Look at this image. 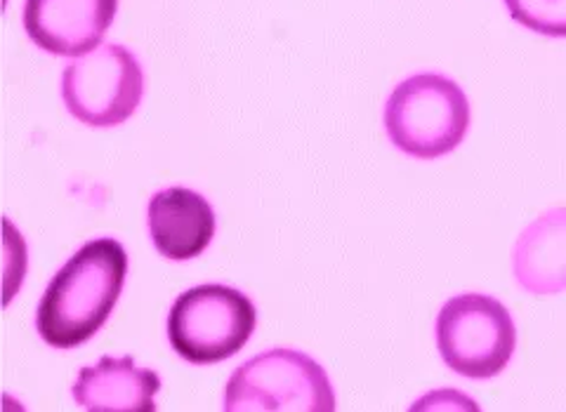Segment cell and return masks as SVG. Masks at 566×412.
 <instances>
[{"mask_svg":"<svg viewBox=\"0 0 566 412\" xmlns=\"http://www.w3.org/2000/svg\"><path fill=\"white\" fill-rule=\"evenodd\" d=\"M437 349L468 380H491L515 356L517 328L503 304L480 293L451 297L437 316Z\"/></svg>","mask_w":566,"mask_h":412,"instance_id":"obj_4","label":"cell"},{"mask_svg":"<svg viewBox=\"0 0 566 412\" xmlns=\"http://www.w3.org/2000/svg\"><path fill=\"white\" fill-rule=\"evenodd\" d=\"M335 391L326 370L295 349H272L239 366L224 389V410L331 412Z\"/></svg>","mask_w":566,"mask_h":412,"instance_id":"obj_5","label":"cell"},{"mask_svg":"<svg viewBox=\"0 0 566 412\" xmlns=\"http://www.w3.org/2000/svg\"><path fill=\"white\" fill-rule=\"evenodd\" d=\"M512 272L531 295L566 290V208L541 214L517 239Z\"/></svg>","mask_w":566,"mask_h":412,"instance_id":"obj_10","label":"cell"},{"mask_svg":"<svg viewBox=\"0 0 566 412\" xmlns=\"http://www.w3.org/2000/svg\"><path fill=\"white\" fill-rule=\"evenodd\" d=\"M470 128L463 87L441 74H416L399 83L385 106V130L392 145L416 158L451 154Z\"/></svg>","mask_w":566,"mask_h":412,"instance_id":"obj_2","label":"cell"},{"mask_svg":"<svg viewBox=\"0 0 566 412\" xmlns=\"http://www.w3.org/2000/svg\"><path fill=\"white\" fill-rule=\"evenodd\" d=\"M161 374L137 368L133 356H102L93 368H83L74 384V401L93 412H154V397Z\"/></svg>","mask_w":566,"mask_h":412,"instance_id":"obj_9","label":"cell"},{"mask_svg":"<svg viewBox=\"0 0 566 412\" xmlns=\"http://www.w3.org/2000/svg\"><path fill=\"white\" fill-rule=\"evenodd\" d=\"M116 10L118 0H27L24 29L50 55L83 57L102 43Z\"/></svg>","mask_w":566,"mask_h":412,"instance_id":"obj_7","label":"cell"},{"mask_svg":"<svg viewBox=\"0 0 566 412\" xmlns=\"http://www.w3.org/2000/svg\"><path fill=\"white\" fill-rule=\"evenodd\" d=\"M517 24L547 39H566V0H505Z\"/></svg>","mask_w":566,"mask_h":412,"instance_id":"obj_11","label":"cell"},{"mask_svg":"<svg viewBox=\"0 0 566 412\" xmlns=\"http://www.w3.org/2000/svg\"><path fill=\"white\" fill-rule=\"evenodd\" d=\"M145 95V74L137 57L123 45H99L71 62L62 76L69 114L93 128H112L128 120Z\"/></svg>","mask_w":566,"mask_h":412,"instance_id":"obj_6","label":"cell"},{"mask_svg":"<svg viewBox=\"0 0 566 412\" xmlns=\"http://www.w3.org/2000/svg\"><path fill=\"white\" fill-rule=\"evenodd\" d=\"M128 276V253L116 239L85 243L52 276L35 311L45 345L74 349L93 339L109 320Z\"/></svg>","mask_w":566,"mask_h":412,"instance_id":"obj_1","label":"cell"},{"mask_svg":"<svg viewBox=\"0 0 566 412\" xmlns=\"http://www.w3.org/2000/svg\"><path fill=\"white\" fill-rule=\"evenodd\" d=\"M255 326L258 311L251 297L222 283H206L175 299L168 339L187 363L210 366L237 356Z\"/></svg>","mask_w":566,"mask_h":412,"instance_id":"obj_3","label":"cell"},{"mask_svg":"<svg viewBox=\"0 0 566 412\" xmlns=\"http://www.w3.org/2000/svg\"><path fill=\"white\" fill-rule=\"evenodd\" d=\"M149 236L158 253L170 262H189L206 253L216 236V212L201 193L170 187L151 196Z\"/></svg>","mask_w":566,"mask_h":412,"instance_id":"obj_8","label":"cell"}]
</instances>
